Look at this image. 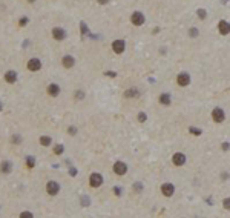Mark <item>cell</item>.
<instances>
[{
	"mask_svg": "<svg viewBox=\"0 0 230 218\" xmlns=\"http://www.w3.org/2000/svg\"><path fill=\"white\" fill-rule=\"evenodd\" d=\"M20 141H22V137H20V135H12V143H20Z\"/></svg>",
	"mask_w": 230,
	"mask_h": 218,
	"instance_id": "27",
	"label": "cell"
},
{
	"mask_svg": "<svg viewBox=\"0 0 230 218\" xmlns=\"http://www.w3.org/2000/svg\"><path fill=\"white\" fill-rule=\"evenodd\" d=\"M135 190H138V192L141 190V183H137V184H135Z\"/></svg>",
	"mask_w": 230,
	"mask_h": 218,
	"instance_id": "33",
	"label": "cell"
},
{
	"mask_svg": "<svg viewBox=\"0 0 230 218\" xmlns=\"http://www.w3.org/2000/svg\"><path fill=\"white\" fill-rule=\"evenodd\" d=\"M108 2H109V0H98V3H100V5H106Z\"/></svg>",
	"mask_w": 230,
	"mask_h": 218,
	"instance_id": "35",
	"label": "cell"
},
{
	"mask_svg": "<svg viewBox=\"0 0 230 218\" xmlns=\"http://www.w3.org/2000/svg\"><path fill=\"white\" fill-rule=\"evenodd\" d=\"M137 120H138L140 123H144V121L147 120V115H146L144 112H140V114H138V117H137Z\"/></svg>",
	"mask_w": 230,
	"mask_h": 218,
	"instance_id": "23",
	"label": "cell"
},
{
	"mask_svg": "<svg viewBox=\"0 0 230 218\" xmlns=\"http://www.w3.org/2000/svg\"><path fill=\"white\" fill-rule=\"evenodd\" d=\"M19 218H34V215L31 214V212L25 210V212H22V214H20V217H19Z\"/></svg>",
	"mask_w": 230,
	"mask_h": 218,
	"instance_id": "24",
	"label": "cell"
},
{
	"mask_svg": "<svg viewBox=\"0 0 230 218\" xmlns=\"http://www.w3.org/2000/svg\"><path fill=\"white\" fill-rule=\"evenodd\" d=\"M101 184H103V177H101V174H98V172L90 174L89 175V186L97 189V187L101 186Z\"/></svg>",
	"mask_w": 230,
	"mask_h": 218,
	"instance_id": "1",
	"label": "cell"
},
{
	"mask_svg": "<svg viewBox=\"0 0 230 218\" xmlns=\"http://www.w3.org/2000/svg\"><path fill=\"white\" fill-rule=\"evenodd\" d=\"M131 23L135 25V26H141L144 23V14L141 11H135V12H132L131 15Z\"/></svg>",
	"mask_w": 230,
	"mask_h": 218,
	"instance_id": "5",
	"label": "cell"
},
{
	"mask_svg": "<svg viewBox=\"0 0 230 218\" xmlns=\"http://www.w3.org/2000/svg\"><path fill=\"white\" fill-rule=\"evenodd\" d=\"M112 171H114L115 175L123 177V175H126V172H127V165H126L124 161H115V163H114V167H112Z\"/></svg>",
	"mask_w": 230,
	"mask_h": 218,
	"instance_id": "2",
	"label": "cell"
},
{
	"mask_svg": "<svg viewBox=\"0 0 230 218\" xmlns=\"http://www.w3.org/2000/svg\"><path fill=\"white\" fill-rule=\"evenodd\" d=\"M158 100H160V103H161L163 106H169V105H170V101H172V99H170V94H166V92L160 95V99H158Z\"/></svg>",
	"mask_w": 230,
	"mask_h": 218,
	"instance_id": "17",
	"label": "cell"
},
{
	"mask_svg": "<svg viewBox=\"0 0 230 218\" xmlns=\"http://www.w3.org/2000/svg\"><path fill=\"white\" fill-rule=\"evenodd\" d=\"M124 48H126L124 40H115L114 43H112V49H114L115 54H123L124 52Z\"/></svg>",
	"mask_w": 230,
	"mask_h": 218,
	"instance_id": "9",
	"label": "cell"
},
{
	"mask_svg": "<svg viewBox=\"0 0 230 218\" xmlns=\"http://www.w3.org/2000/svg\"><path fill=\"white\" fill-rule=\"evenodd\" d=\"M229 148H230V144H229V143H222V149H224V151H227Z\"/></svg>",
	"mask_w": 230,
	"mask_h": 218,
	"instance_id": "34",
	"label": "cell"
},
{
	"mask_svg": "<svg viewBox=\"0 0 230 218\" xmlns=\"http://www.w3.org/2000/svg\"><path fill=\"white\" fill-rule=\"evenodd\" d=\"M172 163L173 166L176 167H181L186 165V155L183 154V152H175V154L172 155Z\"/></svg>",
	"mask_w": 230,
	"mask_h": 218,
	"instance_id": "4",
	"label": "cell"
},
{
	"mask_svg": "<svg viewBox=\"0 0 230 218\" xmlns=\"http://www.w3.org/2000/svg\"><path fill=\"white\" fill-rule=\"evenodd\" d=\"M26 165H28V167H34V165H35L34 157H26Z\"/></svg>",
	"mask_w": 230,
	"mask_h": 218,
	"instance_id": "22",
	"label": "cell"
},
{
	"mask_svg": "<svg viewBox=\"0 0 230 218\" xmlns=\"http://www.w3.org/2000/svg\"><path fill=\"white\" fill-rule=\"evenodd\" d=\"M196 12H198V17H200L201 20H204V19L207 17V11H206V9H202V8H200V9L196 11Z\"/></svg>",
	"mask_w": 230,
	"mask_h": 218,
	"instance_id": "20",
	"label": "cell"
},
{
	"mask_svg": "<svg viewBox=\"0 0 230 218\" xmlns=\"http://www.w3.org/2000/svg\"><path fill=\"white\" fill-rule=\"evenodd\" d=\"M176 83H178V86H183V88L189 86L190 85V75L187 72H180L176 75Z\"/></svg>",
	"mask_w": 230,
	"mask_h": 218,
	"instance_id": "6",
	"label": "cell"
},
{
	"mask_svg": "<svg viewBox=\"0 0 230 218\" xmlns=\"http://www.w3.org/2000/svg\"><path fill=\"white\" fill-rule=\"evenodd\" d=\"M114 194L117 195V197H120V195H121V189L120 187H114Z\"/></svg>",
	"mask_w": 230,
	"mask_h": 218,
	"instance_id": "31",
	"label": "cell"
},
{
	"mask_svg": "<svg viewBox=\"0 0 230 218\" xmlns=\"http://www.w3.org/2000/svg\"><path fill=\"white\" fill-rule=\"evenodd\" d=\"M5 80H6L8 83H15V81H17V72H15V71H8V72L5 74Z\"/></svg>",
	"mask_w": 230,
	"mask_h": 218,
	"instance_id": "16",
	"label": "cell"
},
{
	"mask_svg": "<svg viewBox=\"0 0 230 218\" xmlns=\"http://www.w3.org/2000/svg\"><path fill=\"white\" fill-rule=\"evenodd\" d=\"M224 118H226V114H224V111L221 108H215L212 111V120L215 123H222Z\"/></svg>",
	"mask_w": 230,
	"mask_h": 218,
	"instance_id": "7",
	"label": "cell"
},
{
	"mask_svg": "<svg viewBox=\"0 0 230 218\" xmlns=\"http://www.w3.org/2000/svg\"><path fill=\"white\" fill-rule=\"evenodd\" d=\"M218 31H219V34H221V35H227L229 32H230V23H229V22H226V20H221L218 23Z\"/></svg>",
	"mask_w": 230,
	"mask_h": 218,
	"instance_id": "10",
	"label": "cell"
},
{
	"mask_svg": "<svg viewBox=\"0 0 230 218\" xmlns=\"http://www.w3.org/2000/svg\"><path fill=\"white\" fill-rule=\"evenodd\" d=\"M198 34H200V32H198L196 28H190V29H189V35L193 37V39H195V37H198Z\"/></svg>",
	"mask_w": 230,
	"mask_h": 218,
	"instance_id": "25",
	"label": "cell"
},
{
	"mask_svg": "<svg viewBox=\"0 0 230 218\" xmlns=\"http://www.w3.org/2000/svg\"><path fill=\"white\" fill-rule=\"evenodd\" d=\"M61 63H63V66L65 68H72L74 65H75V58H74L72 56H65L63 57V60H61Z\"/></svg>",
	"mask_w": 230,
	"mask_h": 218,
	"instance_id": "14",
	"label": "cell"
},
{
	"mask_svg": "<svg viewBox=\"0 0 230 218\" xmlns=\"http://www.w3.org/2000/svg\"><path fill=\"white\" fill-rule=\"evenodd\" d=\"M19 23H20V26H25L26 23H28V19H26V17H25V19H20Z\"/></svg>",
	"mask_w": 230,
	"mask_h": 218,
	"instance_id": "32",
	"label": "cell"
},
{
	"mask_svg": "<svg viewBox=\"0 0 230 218\" xmlns=\"http://www.w3.org/2000/svg\"><path fill=\"white\" fill-rule=\"evenodd\" d=\"M75 97H77V100H82L83 97H84V92H82V91H77V92H75Z\"/></svg>",
	"mask_w": 230,
	"mask_h": 218,
	"instance_id": "28",
	"label": "cell"
},
{
	"mask_svg": "<svg viewBox=\"0 0 230 218\" xmlns=\"http://www.w3.org/2000/svg\"><path fill=\"white\" fill-rule=\"evenodd\" d=\"M51 137H46V135H43V137H40V144L41 146H49L51 144Z\"/></svg>",
	"mask_w": 230,
	"mask_h": 218,
	"instance_id": "19",
	"label": "cell"
},
{
	"mask_svg": "<svg viewBox=\"0 0 230 218\" xmlns=\"http://www.w3.org/2000/svg\"><path fill=\"white\" fill-rule=\"evenodd\" d=\"M28 2H29V3H32V2H35V0H28Z\"/></svg>",
	"mask_w": 230,
	"mask_h": 218,
	"instance_id": "36",
	"label": "cell"
},
{
	"mask_svg": "<svg viewBox=\"0 0 230 218\" xmlns=\"http://www.w3.org/2000/svg\"><path fill=\"white\" fill-rule=\"evenodd\" d=\"M222 208L226 209V210H230V197L222 200Z\"/></svg>",
	"mask_w": 230,
	"mask_h": 218,
	"instance_id": "21",
	"label": "cell"
},
{
	"mask_svg": "<svg viewBox=\"0 0 230 218\" xmlns=\"http://www.w3.org/2000/svg\"><path fill=\"white\" fill-rule=\"evenodd\" d=\"M11 169H12V165L9 161H3L2 165H0V172H2V174H9V172H11Z\"/></svg>",
	"mask_w": 230,
	"mask_h": 218,
	"instance_id": "18",
	"label": "cell"
},
{
	"mask_svg": "<svg viewBox=\"0 0 230 218\" xmlns=\"http://www.w3.org/2000/svg\"><path fill=\"white\" fill-rule=\"evenodd\" d=\"M0 111H2V103H0Z\"/></svg>",
	"mask_w": 230,
	"mask_h": 218,
	"instance_id": "37",
	"label": "cell"
},
{
	"mask_svg": "<svg viewBox=\"0 0 230 218\" xmlns=\"http://www.w3.org/2000/svg\"><path fill=\"white\" fill-rule=\"evenodd\" d=\"M41 68V62L39 58H31L28 62V69L32 71V72H35V71H39Z\"/></svg>",
	"mask_w": 230,
	"mask_h": 218,
	"instance_id": "12",
	"label": "cell"
},
{
	"mask_svg": "<svg viewBox=\"0 0 230 218\" xmlns=\"http://www.w3.org/2000/svg\"><path fill=\"white\" fill-rule=\"evenodd\" d=\"M161 194H163V197H172V195L175 194V186L172 183H169V181H166V183H163L161 184Z\"/></svg>",
	"mask_w": 230,
	"mask_h": 218,
	"instance_id": "3",
	"label": "cell"
},
{
	"mask_svg": "<svg viewBox=\"0 0 230 218\" xmlns=\"http://www.w3.org/2000/svg\"><path fill=\"white\" fill-rule=\"evenodd\" d=\"M48 94H49L51 97H57L58 94H60V86H58L57 83H51L49 86H48Z\"/></svg>",
	"mask_w": 230,
	"mask_h": 218,
	"instance_id": "13",
	"label": "cell"
},
{
	"mask_svg": "<svg viewBox=\"0 0 230 218\" xmlns=\"http://www.w3.org/2000/svg\"><path fill=\"white\" fill-rule=\"evenodd\" d=\"M61 152H63V146H61V144H57V146H55V149H54V154L60 155Z\"/></svg>",
	"mask_w": 230,
	"mask_h": 218,
	"instance_id": "26",
	"label": "cell"
},
{
	"mask_svg": "<svg viewBox=\"0 0 230 218\" xmlns=\"http://www.w3.org/2000/svg\"><path fill=\"white\" fill-rule=\"evenodd\" d=\"M58 190H60V184H58L57 181H54V180H51V181H48L46 184V192L49 195H57Z\"/></svg>",
	"mask_w": 230,
	"mask_h": 218,
	"instance_id": "8",
	"label": "cell"
},
{
	"mask_svg": "<svg viewBox=\"0 0 230 218\" xmlns=\"http://www.w3.org/2000/svg\"><path fill=\"white\" fill-rule=\"evenodd\" d=\"M190 132L193 134V135H201V131L196 129V128H190Z\"/></svg>",
	"mask_w": 230,
	"mask_h": 218,
	"instance_id": "29",
	"label": "cell"
},
{
	"mask_svg": "<svg viewBox=\"0 0 230 218\" xmlns=\"http://www.w3.org/2000/svg\"><path fill=\"white\" fill-rule=\"evenodd\" d=\"M68 132H69V134H71V135H75V132H77V129H75V128H74V126H71V128H69V129H68Z\"/></svg>",
	"mask_w": 230,
	"mask_h": 218,
	"instance_id": "30",
	"label": "cell"
},
{
	"mask_svg": "<svg viewBox=\"0 0 230 218\" xmlns=\"http://www.w3.org/2000/svg\"><path fill=\"white\" fill-rule=\"evenodd\" d=\"M52 37L55 40H65L66 39V31L63 28H54L52 29Z\"/></svg>",
	"mask_w": 230,
	"mask_h": 218,
	"instance_id": "11",
	"label": "cell"
},
{
	"mask_svg": "<svg viewBox=\"0 0 230 218\" xmlns=\"http://www.w3.org/2000/svg\"><path fill=\"white\" fill-rule=\"evenodd\" d=\"M124 97L126 99H137V97H140V91L137 88H131L124 92Z\"/></svg>",
	"mask_w": 230,
	"mask_h": 218,
	"instance_id": "15",
	"label": "cell"
}]
</instances>
